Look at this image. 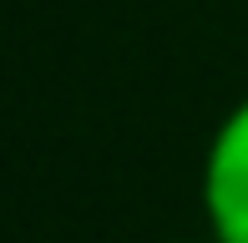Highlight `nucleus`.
<instances>
[{
  "mask_svg": "<svg viewBox=\"0 0 248 243\" xmlns=\"http://www.w3.org/2000/svg\"><path fill=\"white\" fill-rule=\"evenodd\" d=\"M177 243H218V238H213V233H202V238H177Z\"/></svg>",
  "mask_w": 248,
  "mask_h": 243,
  "instance_id": "obj_2",
  "label": "nucleus"
},
{
  "mask_svg": "<svg viewBox=\"0 0 248 243\" xmlns=\"http://www.w3.org/2000/svg\"><path fill=\"white\" fill-rule=\"evenodd\" d=\"M198 203L218 243H248V96L223 112L208 137L198 167Z\"/></svg>",
  "mask_w": 248,
  "mask_h": 243,
  "instance_id": "obj_1",
  "label": "nucleus"
}]
</instances>
